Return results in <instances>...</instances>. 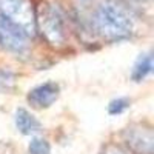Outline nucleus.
Masks as SVG:
<instances>
[{"instance_id": "1", "label": "nucleus", "mask_w": 154, "mask_h": 154, "mask_svg": "<svg viewBox=\"0 0 154 154\" xmlns=\"http://www.w3.org/2000/svg\"><path fill=\"white\" fill-rule=\"evenodd\" d=\"M94 26L102 37L120 40L133 32V19L123 5L116 0H105L94 14Z\"/></svg>"}, {"instance_id": "2", "label": "nucleus", "mask_w": 154, "mask_h": 154, "mask_svg": "<svg viewBox=\"0 0 154 154\" xmlns=\"http://www.w3.org/2000/svg\"><path fill=\"white\" fill-rule=\"evenodd\" d=\"M35 29L42 32L45 40L53 46L65 43V28L63 19L57 8L49 3H42L35 11Z\"/></svg>"}, {"instance_id": "3", "label": "nucleus", "mask_w": 154, "mask_h": 154, "mask_svg": "<svg viewBox=\"0 0 154 154\" xmlns=\"http://www.w3.org/2000/svg\"><path fill=\"white\" fill-rule=\"evenodd\" d=\"M0 16L29 37L35 34V9L31 0H0Z\"/></svg>"}, {"instance_id": "4", "label": "nucleus", "mask_w": 154, "mask_h": 154, "mask_svg": "<svg viewBox=\"0 0 154 154\" xmlns=\"http://www.w3.org/2000/svg\"><path fill=\"white\" fill-rule=\"evenodd\" d=\"M122 137L133 154H154V130L148 122L130 123L123 130Z\"/></svg>"}, {"instance_id": "5", "label": "nucleus", "mask_w": 154, "mask_h": 154, "mask_svg": "<svg viewBox=\"0 0 154 154\" xmlns=\"http://www.w3.org/2000/svg\"><path fill=\"white\" fill-rule=\"evenodd\" d=\"M0 45L17 56L26 54L29 49V35L0 16Z\"/></svg>"}, {"instance_id": "6", "label": "nucleus", "mask_w": 154, "mask_h": 154, "mask_svg": "<svg viewBox=\"0 0 154 154\" xmlns=\"http://www.w3.org/2000/svg\"><path fill=\"white\" fill-rule=\"evenodd\" d=\"M59 94L60 86L56 82H46L31 89L28 94V102L35 109H45L49 108L59 99Z\"/></svg>"}, {"instance_id": "7", "label": "nucleus", "mask_w": 154, "mask_h": 154, "mask_svg": "<svg viewBox=\"0 0 154 154\" xmlns=\"http://www.w3.org/2000/svg\"><path fill=\"white\" fill-rule=\"evenodd\" d=\"M16 126H17V130L25 136L35 134V133H38L42 130V123L25 108H19L16 111Z\"/></svg>"}, {"instance_id": "8", "label": "nucleus", "mask_w": 154, "mask_h": 154, "mask_svg": "<svg viewBox=\"0 0 154 154\" xmlns=\"http://www.w3.org/2000/svg\"><path fill=\"white\" fill-rule=\"evenodd\" d=\"M151 71H152V56L151 53H145V54H140V57L134 63L131 77L134 82H142L146 75L151 74Z\"/></svg>"}, {"instance_id": "9", "label": "nucleus", "mask_w": 154, "mask_h": 154, "mask_svg": "<svg viewBox=\"0 0 154 154\" xmlns=\"http://www.w3.org/2000/svg\"><path fill=\"white\" fill-rule=\"evenodd\" d=\"M29 154H51V145L42 137H34L28 145Z\"/></svg>"}, {"instance_id": "10", "label": "nucleus", "mask_w": 154, "mask_h": 154, "mask_svg": "<svg viewBox=\"0 0 154 154\" xmlns=\"http://www.w3.org/2000/svg\"><path fill=\"white\" fill-rule=\"evenodd\" d=\"M128 108H130V100L125 97H119V99H114L109 102L108 112L111 116H117V114H122L123 111H126Z\"/></svg>"}, {"instance_id": "11", "label": "nucleus", "mask_w": 154, "mask_h": 154, "mask_svg": "<svg viewBox=\"0 0 154 154\" xmlns=\"http://www.w3.org/2000/svg\"><path fill=\"white\" fill-rule=\"evenodd\" d=\"M14 86V75L8 71H0V91L11 89Z\"/></svg>"}, {"instance_id": "12", "label": "nucleus", "mask_w": 154, "mask_h": 154, "mask_svg": "<svg viewBox=\"0 0 154 154\" xmlns=\"http://www.w3.org/2000/svg\"><path fill=\"white\" fill-rule=\"evenodd\" d=\"M100 154H128L122 146L116 145V143H106L103 148H102Z\"/></svg>"}]
</instances>
